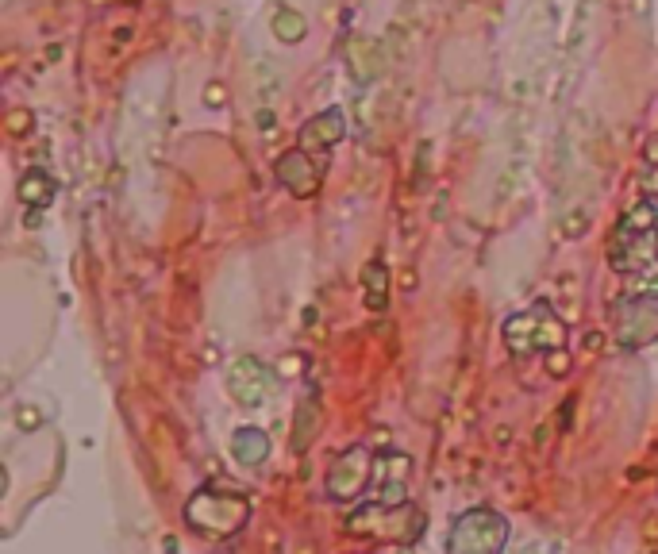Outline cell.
Returning a JSON list of instances; mask_svg holds the SVG:
<instances>
[{"label":"cell","mask_w":658,"mask_h":554,"mask_svg":"<svg viewBox=\"0 0 658 554\" xmlns=\"http://www.w3.org/2000/svg\"><path fill=\"white\" fill-rule=\"evenodd\" d=\"M228 389L239 404L258 408V404H266V397L274 393V374L258 358H235L228 370Z\"/></svg>","instance_id":"52a82bcc"},{"label":"cell","mask_w":658,"mask_h":554,"mask_svg":"<svg viewBox=\"0 0 658 554\" xmlns=\"http://www.w3.org/2000/svg\"><path fill=\"white\" fill-rule=\"evenodd\" d=\"M231 454H235L243 466H262V462L270 458V439H266V431L239 428L231 435Z\"/></svg>","instance_id":"ba28073f"},{"label":"cell","mask_w":658,"mask_h":554,"mask_svg":"<svg viewBox=\"0 0 658 554\" xmlns=\"http://www.w3.org/2000/svg\"><path fill=\"white\" fill-rule=\"evenodd\" d=\"M316 431H320V404L301 401L297 420H293V451H308V443L316 439Z\"/></svg>","instance_id":"9c48e42d"},{"label":"cell","mask_w":658,"mask_h":554,"mask_svg":"<svg viewBox=\"0 0 658 554\" xmlns=\"http://www.w3.org/2000/svg\"><path fill=\"white\" fill-rule=\"evenodd\" d=\"M366 304H370L374 312L385 308V270H381V262L366 266Z\"/></svg>","instance_id":"30bf717a"},{"label":"cell","mask_w":658,"mask_h":554,"mask_svg":"<svg viewBox=\"0 0 658 554\" xmlns=\"http://www.w3.org/2000/svg\"><path fill=\"white\" fill-rule=\"evenodd\" d=\"M247 520H251V501L243 493L201 489L185 501V524L208 539H231L247 528Z\"/></svg>","instance_id":"6da1fadb"},{"label":"cell","mask_w":658,"mask_h":554,"mask_svg":"<svg viewBox=\"0 0 658 554\" xmlns=\"http://www.w3.org/2000/svg\"><path fill=\"white\" fill-rule=\"evenodd\" d=\"M408 474H412V462H408V454H378L374 458V481H370V489H374V501L385 504V508H401L408 504Z\"/></svg>","instance_id":"8992f818"},{"label":"cell","mask_w":658,"mask_h":554,"mask_svg":"<svg viewBox=\"0 0 658 554\" xmlns=\"http://www.w3.org/2000/svg\"><path fill=\"white\" fill-rule=\"evenodd\" d=\"M616 339L624 347H643L658 339V297H632L616 308Z\"/></svg>","instance_id":"5b68a950"},{"label":"cell","mask_w":658,"mask_h":554,"mask_svg":"<svg viewBox=\"0 0 658 554\" xmlns=\"http://www.w3.org/2000/svg\"><path fill=\"white\" fill-rule=\"evenodd\" d=\"M508 520L493 508L462 512L447 531V554H505Z\"/></svg>","instance_id":"7a4b0ae2"},{"label":"cell","mask_w":658,"mask_h":554,"mask_svg":"<svg viewBox=\"0 0 658 554\" xmlns=\"http://www.w3.org/2000/svg\"><path fill=\"white\" fill-rule=\"evenodd\" d=\"M505 343L516 354L562 351L566 347V328H562V320H555V312H547V304H535V308L508 320Z\"/></svg>","instance_id":"3957f363"},{"label":"cell","mask_w":658,"mask_h":554,"mask_svg":"<svg viewBox=\"0 0 658 554\" xmlns=\"http://www.w3.org/2000/svg\"><path fill=\"white\" fill-rule=\"evenodd\" d=\"M374 481V454L370 447H347L343 454H335V462L328 466V478H324V493L331 501H355L366 493V485Z\"/></svg>","instance_id":"277c9868"}]
</instances>
